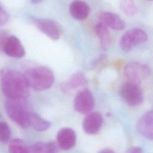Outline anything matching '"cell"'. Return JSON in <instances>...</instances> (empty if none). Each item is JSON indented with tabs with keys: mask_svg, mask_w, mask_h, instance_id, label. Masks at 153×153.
<instances>
[{
	"mask_svg": "<svg viewBox=\"0 0 153 153\" xmlns=\"http://www.w3.org/2000/svg\"><path fill=\"white\" fill-rule=\"evenodd\" d=\"M0 76L2 91L8 99H26L29 96V87L23 74L4 69Z\"/></svg>",
	"mask_w": 153,
	"mask_h": 153,
	"instance_id": "6da1fadb",
	"label": "cell"
},
{
	"mask_svg": "<svg viewBox=\"0 0 153 153\" xmlns=\"http://www.w3.org/2000/svg\"><path fill=\"white\" fill-rule=\"evenodd\" d=\"M23 74L29 87L37 91L48 89L54 81L53 72L45 66L31 68Z\"/></svg>",
	"mask_w": 153,
	"mask_h": 153,
	"instance_id": "7a4b0ae2",
	"label": "cell"
},
{
	"mask_svg": "<svg viewBox=\"0 0 153 153\" xmlns=\"http://www.w3.org/2000/svg\"><path fill=\"white\" fill-rule=\"evenodd\" d=\"M5 109L8 117L21 127H29V111L26 99H8L5 103Z\"/></svg>",
	"mask_w": 153,
	"mask_h": 153,
	"instance_id": "3957f363",
	"label": "cell"
},
{
	"mask_svg": "<svg viewBox=\"0 0 153 153\" xmlns=\"http://www.w3.org/2000/svg\"><path fill=\"white\" fill-rule=\"evenodd\" d=\"M120 94L123 100L130 106L140 105L143 100V94L139 84L127 81L122 84Z\"/></svg>",
	"mask_w": 153,
	"mask_h": 153,
	"instance_id": "277c9868",
	"label": "cell"
},
{
	"mask_svg": "<svg viewBox=\"0 0 153 153\" xmlns=\"http://www.w3.org/2000/svg\"><path fill=\"white\" fill-rule=\"evenodd\" d=\"M148 36L145 31L139 28H132L126 31L121 36L120 46L125 52L130 51L134 47L146 42Z\"/></svg>",
	"mask_w": 153,
	"mask_h": 153,
	"instance_id": "5b68a950",
	"label": "cell"
},
{
	"mask_svg": "<svg viewBox=\"0 0 153 153\" xmlns=\"http://www.w3.org/2000/svg\"><path fill=\"white\" fill-rule=\"evenodd\" d=\"M151 74L148 66L140 62H130L126 65L124 74L127 81L139 84Z\"/></svg>",
	"mask_w": 153,
	"mask_h": 153,
	"instance_id": "8992f818",
	"label": "cell"
},
{
	"mask_svg": "<svg viewBox=\"0 0 153 153\" xmlns=\"http://www.w3.org/2000/svg\"><path fill=\"white\" fill-rule=\"evenodd\" d=\"M94 105V98L90 90L84 88L78 92L74 103L76 111L81 114H88L93 109Z\"/></svg>",
	"mask_w": 153,
	"mask_h": 153,
	"instance_id": "52a82bcc",
	"label": "cell"
},
{
	"mask_svg": "<svg viewBox=\"0 0 153 153\" xmlns=\"http://www.w3.org/2000/svg\"><path fill=\"white\" fill-rule=\"evenodd\" d=\"M33 21L36 27L51 39L57 40L60 38V29L54 21L41 18H34Z\"/></svg>",
	"mask_w": 153,
	"mask_h": 153,
	"instance_id": "ba28073f",
	"label": "cell"
},
{
	"mask_svg": "<svg viewBox=\"0 0 153 153\" xmlns=\"http://www.w3.org/2000/svg\"><path fill=\"white\" fill-rule=\"evenodd\" d=\"M76 140L75 131L71 128L65 127L60 129L56 136V142L60 149L67 151L72 148Z\"/></svg>",
	"mask_w": 153,
	"mask_h": 153,
	"instance_id": "9c48e42d",
	"label": "cell"
},
{
	"mask_svg": "<svg viewBox=\"0 0 153 153\" xmlns=\"http://www.w3.org/2000/svg\"><path fill=\"white\" fill-rule=\"evenodd\" d=\"M103 124L102 115L97 112H89L84 118L82 128L89 134H94L99 132Z\"/></svg>",
	"mask_w": 153,
	"mask_h": 153,
	"instance_id": "30bf717a",
	"label": "cell"
},
{
	"mask_svg": "<svg viewBox=\"0 0 153 153\" xmlns=\"http://www.w3.org/2000/svg\"><path fill=\"white\" fill-rule=\"evenodd\" d=\"M3 51L8 56L20 59L25 55V50L19 39L14 35L8 38L3 48Z\"/></svg>",
	"mask_w": 153,
	"mask_h": 153,
	"instance_id": "8fae6325",
	"label": "cell"
},
{
	"mask_svg": "<svg viewBox=\"0 0 153 153\" xmlns=\"http://www.w3.org/2000/svg\"><path fill=\"white\" fill-rule=\"evenodd\" d=\"M87 84V80L81 72H76L61 85L62 91L68 94L75 93Z\"/></svg>",
	"mask_w": 153,
	"mask_h": 153,
	"instance_id": "7c38bea8",
	"label": "cell"
},
{
	"mask_svg": "<svg viewBox=\"0 0 153 153\" xmlns=\"http://www.w3.org/2000/svg\"><path fill=\"white\" fill-rule=\"evenodd\" d=\"M153 112L149 111L144 114L137 123V129L139 133L148 139L153 137Z\"/></svg>",
	"mask_w": 153,
	"mask_h": 153,
	"instance_id": "4fadbf2b",
	"label": "cell"
},
{
	"mask_svg": "<svg viewBox=\"0 0 153 153\" xmlns=\"http://www.w3.org/2000/svg\"><path fill=\"white\" fill-rule=\"evenodd\" d=\"M98 16L101 22L114 30H121L126 26L124 21L118 15L112 12L102 11Z\"/></svg>",
	"mask_w": 153,
	"mask_h": 153,
	"instance_id": "5bb4252c",
	"label": "cell"
},
{
	"mask_svg": "<svg viewBox=\"0 0 153 153\" xmlns=\"http://www.w3.org/2000/svg\"><path fill=\"white\" fill-rule=\"evenodd\" d=\"M90 8L84 1L74 0L69 6L71 16L75 19L82 20L85 19L89 15Z\"/></svg>",
	"mask_w": 153,
	"mask_h": 153,
	"instance_id": "9a60e30c",
	"label": "cell"
},
{
	"mask_svg": "<svg viewBox=\"0 0 153 153\" xmlns=\"http://www.w3.org/2000/svg\"><path fill=\"white\" fill-rule=\"evenodd\" d=\"M59 147L55 141L37 142L29 147V152H56Z\"/></svg>",
	"mask_w": 153,
	"mask_h": 153,
	"instance_id": "2e32d148",
	"label": "cell"
},
{
	"mask_svg": "<svg viewBox=\"0 0 153 153\" xmlns=\"http://www.w3.org/2000/svg\"><path fill=\"white\" fill-rule=\"evenodd\" d=\"M95 33L100 40L101 47L103 50L108 48L110 44V35L108 27L100 22L95 26Z\"/></svg>",
	"mask_w": 153,
	"mask_h": 153,
	"instance_id": "e0dca14e",
	"label": "cell"
},
{
	"mask_svg": "<svg viewBox=\"0 0 153 153\" xmlns=\"http://www.w3.org/2000/svg\"><path fill=\"white\" fill-rule=\"evenodd\" d=\"M51 123L42 117L38 114L30 112L29 117V126L33 127L35 130L43 131L48 129L51 126Z\"/></svg>",
	"mask_w": 153,
	"mask_h": 153,
	"instance_id": "ac0fdd59",
	"label": "cell"
},
{
	"mask_svg": "<svg viewBox=\"0 0 153 153\" xmlns=\"http://www.w3.org/2000/svg\"><path fill=\"white\" fill-rule=\"evenodd\" d=\"M8 150L11 153H25L29 152V147L22 139L16 138L10 141Z\"/></svg>",
	"mask_w": 153,
	"mask_h": 153,
	"instance_id": "d6986e66",
	"label": "cell"
},
{
	"mask_svg": "<svg viewBox=\"0 0 153 153\" xmlns=\"http://www.w3.org/2000/svg\"><path fill=\"white\" fill-rule=\"evenodd\" d=\"M120 8L128 17L136 15L138 11V8L134 0H122L120 2Z\"/></svg>",
	"mask_w": 153,
	"mask_h": 153,
	"instance_id": "ffe728a7",
	"label": "cell"
},
{
	"mask_svg": "<svg viewBox=\"0 0 153 153\" xmlns=\"http://www.w3.org/2000/svg\"><path fill=\"white\" fill-rule=\"evenodd\" d=\"M11 130L8 124L4 121H0V142L7 143L10 139Z\"/></svg>",
	"mask_w": 153,
	"mask_h": 153,
	"instance_id": "44dd1931",
	"label": "cell"
},
{
	"mask_svg": "<svg viewBox=\"0 0 153 153\" xmlns=\"http://www.w3.org/2000/svg\"><path fill=\"white\" fill-rule=\"evenodd\" d=\"M9 36L10 35L7 30H0V52L3 51L5 44Z\"/></svg>",
	"mask_w": 153,
	"mask_h": 153,
	"instance_id": "7402d4cb",
	"label": "cell"
},
{
	"mask_svg": "<svg viewBox=\"0 0 153 153\" xmlns=\"http://www.w3.org/2000/svg\"><path fill=\"white\" fill-rule=\"evenodd\" d=\"M9 19V14L0 5V26L5 24Z\"/></svg>",
	"mask_w": 153,
	"mask_h": 153,
	"instance_id": "603a6c76",
	"label": "cell"
},
{
	"mask_svg": "<svg viewBox=\"0 0 153 153\" xmlns=\"http://www.w3.org/2000/svg\"><path fill=\"white\" fill-rule=\"evenodd\" d=\"M143 151L141 148L138 147V146H133L128 149L127 151V152H130V153H141Z\"/></svg>",
	"mask_w": 153,
	"mask_h": 153,
	"instance_id": "cb8c5ba5",
	"label": "cell"
},
{
	"mask_svg": "<svg viewBox=\"0 0 153 153\" xmlns=\"http://www.w3.org/2000/svg\"><path fill=\"white\" fill-rule=\"evenodd\" d=\"M100 152H103V153H110V152H114V151L110 149H102L100 151Z\"/></svg>",
	"mask_w": 153,
	"mask_h": 153,
	"instance_id": "d4e9b609",
	"label": "cell"
},
{
	"mask_svg": "<svg viewBox=\"0 0 153 153\" xmlns=\"http://www.w3.org/2000/svg\"><path fill=\"white\" fill-rule=\"evenodd\" d=\"M42 0H30V2L32 4H39L40 3Z\"/></svg>",
	"mask_w": 153,
	"mask_h": 153,
	"instance_id": "484cf974",
	"label": "cell"
},
{
	"mask_svg": "<svg viewBox=\"0 0 153 153\" xmlns=\"http://www.w3.org/2000/svg\"><path fill=\"white\" fill-rule=\"evenodd\" d=\"M146 1H152V0H146Z\"/></svg>",
	"mask_w": 153,
	"mask_h": 153,
	"instance_id": "4316f807",
	"label": "cell"
}]
</instances>
